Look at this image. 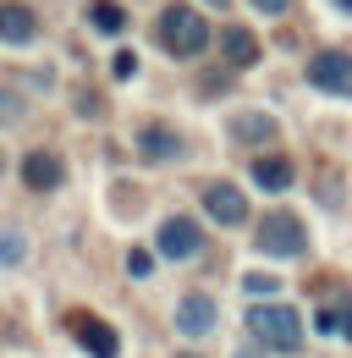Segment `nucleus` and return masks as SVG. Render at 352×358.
Segmentation results:
<instances>
[{"instance_id": "1", "label": "nucleus", "mask_w": 352, "mask_h": 358, "mask_svg": "<svg viewBox=\"0 0 352 358\" xmlns=\"http://www.w3.org/2000/svg\"><path fill=\"white\" fill-rule=\"evenodd\" d=\"M248 331H254V342H259L264 353H298L303 348V320H298V309H286V303L248 309Z\"/></svg>"}, {"instance_id": "2", "label": "nucleus", "mask_w": 352, "mask_h": 358, "mask_svg": "<svg viewBox=\"0 0 352 358\" xmlns=\"http://www.w3.org/2000/svg\"><path fill=\"white\" fill-rule=\"evenodd\" d=\"M160 45L171 50V55H204V45H210V22L193 11V6H166L160 11Z\"/></svg>"}, {"instance_id": "3", "label": "nucleus", "mask_w": 352, "mask_h": 358, "mask_svg": "<svg viewBox=\"0 0 352 358\" xmlns=\"http://www.w3.org/2000/svg\"><path fill=\"white\" fill-rule=\"evenodd\" d=\"M259 254H281V259H292V254H303L308 248V231L298 215H286V210H275V215H264L259 221Z\"/></svg>"}, {"instance_id": "4", "label": "nucleus", "mask_w": 352, "mask_h": 358, "mask_svg": "<svg viewBox=\"0 0 352 358\" xmlns=\"http://www.w3.org/2000/svg\"><path fill=\"white\" fill-rule=\"evenodd\" d=\"M308 83L325 94H352V55L342 50H319L314 61H308Z\"/></svg>"}, {"instance_id": "5", "label": "nucleus", "mask_w": 352, "mask_h": 358, "mask_svg": "<svg viewBox=\"0 0 352 358\" xmlns=\"http://www.w3.org/2000/svg\"><path fill=\"white\" fill-rule=\"evenodd\" d=\"M204 210H210L220 226L248 221V199H242V187H231V182H210V187H204Z\"/></svg>"}, {"instance_id": "6", "label": "nucleus", "mask_w": 352, "mask_h": 358, "mask_svg": "<svg viewBox=\"0 0 352 358\" xmlns=\"http://www.w3.org/2000/svg\"><path fill=\"white\" fill-rule=\"evenodd\" d=\"M72 336L83 342V353H88V358H116V353H122L116 331H110L105 320H94V314H72Z\"/></svg>"}, {"instance_id": "7", "label": "nucleus", "mask_w": 352, "mask_h": 358, "mask_svg": "<svg viewBox=\"0 0 352 358\" xmlns=\"http://www.w3.org/2000/svg\"><path fill=\"white\" fill-rule=\"evenodd\" d=\"M204 248V237H198V221H187V215H171V221L160 226V254L166 259H193Z\"/></svg>"}, {"instance_id": "8", "label": "nucleus", "mask_w": 352, "mask_h": 358, "mask_svg": "<svg viewBox=\"0 0 352 358\" xmlns=\"http://www.w3.org/2000/svg\"><path fill=\"white\" fill-rule=\"evenodd\" d=\"M215 298H204V292H187L182 303H176V331L182 336H210L215 331Z\"/></svg>"}, {"instance_id": "9", "label": "nucleus", "mask_w": 352, "mask_h": 358, "mask_svg": "<svg viewBox=\"0 0 352 358\" xmlns=\"http://www.w3.org/2000/svg\"><path fill=\"white\" fill-rule=\"evenodd\" d=\"M61 177H66V171H61V160H55L50 149H34V155L22 160V182H28L34 193H50V187H55Z\"/></svg>"}, {"instance_id": "10", "label": "nucleus", "mask_w": 352, "mask_h": 358, "mask_svg": "<svg viewBox=\"0 0 352 358\" xmlns=\"http://www.w3.org/2000/svg\"><path fill=\"white\" fill-rule=\"evenodd\" d=\"M34 34H39V22H34L28 6H0V39L6 45H28Z\"/></svg>"}, {"instance_id": "11", "label": "nucleus", "mask_w": 352, "mask_h": 358, "mask_svg": "<svg viewBox=\"0 0 352 358\" xmlns=\"http://www.w3.org/2000/svg\"><path fill=\"white\" fill-rule=\"evenodd\" d=\"M138 149H143L149 160H176V155H182V138H176L171 127H160V122H149V127L138 133Z\"/></svg>"}, {"instance_id": "12", "label": "nucleus", "mask_w": 352, "mask_h": 358, "mask_svg": "<svg viewBox=\"0 0 352 358\" xmlns=\"http://www.w3.org/2000/svg\"><path fill=\"white\" fill-rule=\"evenodd\" d=\"M220 50H226L231 66H254V61H259V39H254L248 28H226V34H220Z\"/></svg>"}, {"instance_id": "13", "label": "nucleus", "mask_w": 352, "mask_h": 358, "mask_svg": "<svg viewBox=\"0 0 352 358\" xmlns=\"http://www.w3.org/2000/svg\"><path fill=\"white\" fill-rule=\"evenodd\" d=\"M254 182H259L264 193H286V187H292V160H281V155L259 160V166H254Z\"/></svg>"}, {"instance_id": "14", "label": "nucleus", "mask_w": 352, "mask_h": 358, "mask_svg": "<svg viewBox=\"0 0 352 358\" xmlns=\"http://www.w3.org/2000/svg\"><path fill=\"white\" fill-rule=\"evenodd\" d=\"M22 259H28V237H22V226L0 221V270H17Z\"/></svg>"}, {"instance_id": "15", "label": "nucleus", "mask_w": 352, "mask_h": 358, "mask_svg": "<svg viewBox=\"0 0 352 358\" xmlns=\"http://www.w3.org/2000/svg\"><path fill=\"white\" fill-rule=\"evenodd\" d=\"M231 138H242V143H270V138H275V122L259 116V110H248V116L231 122Z\"/></svg>"}, {"instance_id": "16", "label": "nucleus", "mask_w": 352, "mask_h": 358, "mask_svg": "<svg viewBox=\"0 0 352 358\" xmlns=\"http://www.w3.org/2000/svg\"><path fill=\"white\" fill-rule=\"evenodd\" d=\"M88 17H94V28H99V34H122V28H127V11H122V6H110V0H94V6H88Z\"/></svg>"}, {"instance_id": "17", "label": "nucleus", "mask_w": 352, "mask_h": 358, "mask_svg": "<svg viewBox=\"0 0 352 358\" xmlns=\"http://www.w3.org/2000/svg\"><path fill=\"white\" fill-rule=\"evenodd\" d=\"M22 116H28V99L17 89H0V127H17Z\"/></svg>"}, {"instance_id": "18", "label": "nucleus", "mask_w": 352, "mask_h": 358, "mask_svg": "<svg viewBox=\"0 0 352 358\" xmlns=\"http://www.w3.org/2000/svg\"><path fill=\"white\" fill-rule=\"evenodd\" d=\"M242 292L248 298H275V275H242Z\"/></svg>"}, {"instance_id": "19", "label": "nucleus", "mask_w": 352, "mask_h": 358, "mask_svg": "<svg viewBox=\"0 0 352 358\" xmlns=\"http://www.w3.org/2000/svg\"><path fill=\"white\" fill-rule=\"evenodd\" d=\"M127 270H132V275H149V270H154V259H149L143 248H132V254H127Z\"/></svg>"}, {"instance_id": "20", "label": "nucleus", "mask_w": 352, "mask_h": 358, "mask_svg": "<svg viewBox=\"0 0 352 358\" xmlns=\"http://www.w3.org/2000/svg\"><path fill=\"white\" fill-rule=\"evenodd\" d=\"M336 331L352 342V298H347V303H336Z\"/></svg>"}, {"instance_id": "21", "label": "nucleus", "mask_w": 352, "mask_h": 358, "mask_svg": "<svg viewBox=\"0 0 352 358\" xmlns=\"http://www.w3.org/2000/svg\"><path fill=\"white\" fill-rule=\"evenodd\" d=\"M132 72H138V55H127V50H122V55H116V78H132Z\"/></svg>"}, {"instance_id": "22", "label": "nucleus", "mask_w": 352, "mask_h": 358, "mask_svg": "<svg viewBox=\"0 0 352 358\" xmlns=\"http://www.w3.org/2000/svg\"><path fill=\"white\" fill-rule=\"evenodd\" d=\"M254 6H259L264 17H281V11H286V6H292V0H254Z\"/></svg>"}, {"instance_id": "23", "label": "nucleus", "mask_w": 352, "mask_h": 358, "mask_svg": "<svg viewBox=\"0 0 352 358\" xmlns=\"http://www.w3.org/2000/svg\"><path fill=\"white\" fill-rule=\"evenodd\" d=\"M231 358H264V353H259V348H237Z\"/></svg>"}, {"instance_id": "24", "label": "nucleus", "mask_w": 352, "mask_h": 358, "mask_svg": "<svg viewBox=\"0 0 352 358\" xmlns=\"http://www.w3.org/2000/svg\"><path fill=\"white\" fill-rule=\"evenodd\" d=\"M336 6H342V11H352V0H336Z\"/></svg>"}, {"instance_id": "25", "label": "nucleus", "mask_w": 352, "mask_h": 358, "mask_svg": "<svg viewBox=\"0 0 352 358\" xmlns=\"http://www.w3.org/2000/svg\"><path fill=\"white\" fill-rule=\"evenodd\" d=\"M210 6H231V0H210Z\"/></svg>"}, {"instance_id": "26", "label": "nucleus", "mask_w": 352, "mask_h": 358, "mask_svg": "<svg viewBox=\"0 0 352 358\" xmlns=\"http://www.w3.org/2000/svg\"><path fill=\"white\" fill-rule=\"evenodd\" d=\"M182 358H198V353H182Z\"/></svg>"}]
</instances>
